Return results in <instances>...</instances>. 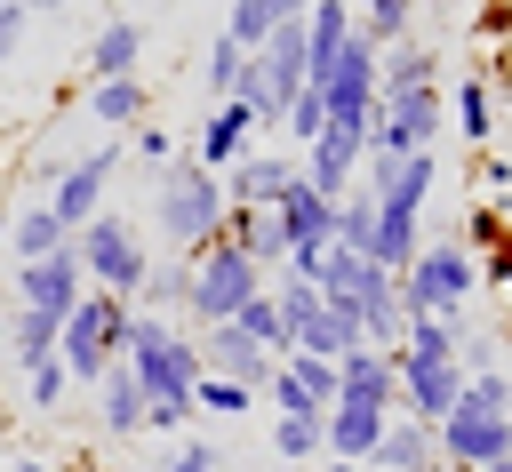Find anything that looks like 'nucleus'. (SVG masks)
Listing matches in <instances>:
<instances>
[{
  "label": "nucleus",
  "mask_w": 512,
  "mask_h": 472,
  "mask_svg": "<svg viewBox=\"0 0 512 472\" xmlns=\"http://www.w3.org/2000/svg\"><path fill=\"white\" fill-rule=\"evenodd\" d=\"M120 152H136V160H144V168H152V176H160V168H168V160H176V136H168V128H160V120H136V128H128V144H120Z\"/></svg>",
  "instance_id": "obj_45"
},
{
  "label": "nucleus",
  "mask_w": 512,
  "mask_h": 472,
  "mask_svg": "<svg viewBox=\"0 0 512 472\" xmlns=\"http://www.w3.org/2000/svg\"><path fill=\"white\" fill-rule=\"evenodd\" d=\"M24 32H32V16H24V8L8 0V8H0V64H8L16 48H24Z\"/></svg>",
  "instance_id": "obj_50"
},
{
  "label": "nucleus",
  "mask_w": 512,
  "mask_h": 472,
  "mask_svg": "<svg viewBox=\"0 0 512 472\" xmlns=\"http://www.w3.org/2000/svg\"><path fill=\"white\" fill-rule=\"evenodd\" d=\"M280 376H288V384H296L320 416L336 408V360H320V352H288V360H280Z\"/></svg>",
  "instance_id": "obj_39"
},
{
  "label": "nucleus",
  "mask_w": 512,
  "mask_h": 472,
  "mask_svg": "<svg viewBox=\"0 0 512 472\" xmlns=\"http://www.w3.org/2000/svg\"><path fill=\"white\" fill-rule=\"evenodd\" d=\"M352 312H360V344H368V352H400V336H408V304H400V280L368 288Z\"/></svg>",
  "instance_id": "obj_30"
},
{
  "label": "nucleus",
  "mask_w": 512,
  "mask_h": 472,
  "mask_svg": "<svg viewBox=\"0 0 512 472\" xmlns=\"http://www.w3.org/2000/svg\"><path fill=\"white\" fill-rule=\"evenodd\" d=\"M448 112H456V136H464L472 152H488V136H496V96H488V72H456V80H448Z\"/></svg>",
  "instance_id": "obj_29"
},
{
  "label": "nucleus",
  "mask_w": 512,
  "mask_h": 472,
  "mask_svg": "<svg viewBox=\"0 0 512 472\" xmlns=\"http://www.w3.org/2000/svg\"><path fill=\"white\" fill-rule=\"evenodd\" d=\"M384 408H360V400H336L328 416H320V440H328V464H368L376 456V440H384Z\"/></svg>",
  "instance_id": "obj_19"
},
{
  "label": "nucleus",
  "mask_w": 512,
  "mask_h": 472,
  "mask_svg": "<svg viewBox=\"0 0 512 472\" xmlns=\"http://www.w3.org/2000/svg\"><path fill=\"white\" fill-rule=\"evenodd\" d=\"M256 288H264V272H256L232 240H208V248H192V256H184V320H192V328L232 320Z\"/></svg>",
  "instance_id": "obj_4"
},
{
  "label": "nucleus",
  "mask_w": 512,
  "mask_h": 472,
  "mask_svg": "<svg viewBox=\"0 0 512 472\" xmlns=\"http://www.w3.org/2000/svg\"><path fill=\"white\" fill-rule=\"evenodd\" d=\"M440 128H448V80L440 88H400V96H376L368 152H432Z\"/></svg>",
  "instance_id": "obj_7"
},
{
  "label": "nucleus",
  "mask_w": 512,
  "mask_h": 472,
  "mask_svg": "<svg viewBox=\"0 0 512 472\" xmlns=\"http://www.w3.org/2000/svg\"><path fill=\"white\" fill-rule=\"evenodd\" d=\"M72 472H112V464H72Z\"/></svg>",
  "instance_id": "obj_58"
},
{
  "label": "nucleus",
  "mask_w": 512,
  "mask_h": 472,
  "mask_svg": "<svg viewBox=\"0 0 512 472\" xmlns=\"http://www.w3.org/2000/svg\"><path fill=\"white\" fill-rule=\"evenodd\" d=\"M272 456H280V464H328L320 416H272Z\"/></svg>",
  "instance_id": "obj_38"
},
{
  "label": "nucleus",
  "mask_w": 512,
  "mask_h": 472,
  "mask_svg": "<svg viewBox=\"0 0 512 472\" xmlns=\"http://www.w3.org/2000/svg\"><path fill=\"white\" fill-rule=\"evenodd\" d=\"M288 184H304V160H296V152H264V144H256L248 160L224 168V200H232V208H280Z\"/></svg>",
  "instance_id": "obj_14"
},
{
  "label": "nucleus",
  "mask_w": 512,
  "mask_h": 472,
  "mask_svg": "<svg viewBox=\"0 0 512 472\" xmlns=\"http://www.w3.org/2000/svg\"><path fill=\"white\" fill-rule=\"evenodd\" d=\"M464 400H472V408H496V416H512V368H488V376H464Z\"/></svg>",
  "instance_id": "obj_46"
},
{
  "label": "nucleus",
  "mask_w": 512,
  "mask_h": 472,
  "mask_svg": "<svg viewBox=\"0 0 512 472\" xmlns=\"http://www.w3.org/2000/svg\"><path fill=\"white\" fill-rule=\"evenodd\" d=\"M88 392H96V424H104V440H136V432H144V392H136V376H128L120 360H112Z\"/></svg>",
  "instance_id": "obj_24"
},
{
  "label": "nucleus",
  "mask_w": 512,
  "mask_h": 472,
  "mask_svg": "<svg viewBox=\"0 0 512 472\" xmlns=\"http://www.w3.org/2000/svg\"><path fill=\"white\" fill-rule=\"evenodd\" d=\"M472 32H480V40H512V0H488Z\"/></svg>",
  "instance_id": "obj_51"
},
{
  "label": "nucleus",
  "mask_w": 512,
  "mask_h": 472,
  "mask_svg": "<svg viewBox=\"0 0 512 472\" xmlns=\"http://www.w3.org/2000/svg\"><path fill=\"white\" fill-rule=\"evenodd\" d=\"M128 320H136V304H120V296H96V288H88V296L64 312V328H56V360H64V376H72V384H96V376L120 360Z\"/></svg>",
  "instance_id": "obj_5"
},
{
  "label": "nucleus",
  "mask_w": 512,
  "mask_h": 472,
  "mask_svg": "<svg viewBox=\"0 0 512 472\" xmlns=\"http://www.w3.org/2000/svg\"><path fill=\"white\" fill-rule=\"evenodd\" d=\"M360 184L376 192V216H424L440 184V152H360Z\"/></svg>",
  "instance_id": "obj_10"
},
{
  "label": "nucleus",
  "mask_w": 512,
  "mask_h": 472,
  "mask_svg": "<svg viewBox=\"0 0 512 472\" xmlns=\"http://www.w3.org/2000/svg\"><path fill=\"white\" fill-rule=\"evenodd\" d=\"M432 448H440V464H448V472H488L496 456H512V416L456 400V408L432 424Z\"/></svg>",
  "instance_id": "obj_9"
},
{
  "label": "nucleus",
  "mask_w": 512,
  "mask_h": 472,
  "mask_svg": "<svg viewBox=\"0 0 512 472\" xmlns=\"http://www.w3.org/2000/svg\"><path fill=\"white\" fill-rule=\"evenodd\" d=\"M64 400H72V376H64V360H40V368H24V408H40V416H64Z\"/></svg>",
  "instance_id": "obj_42"
},
{
  "label": "nucleus",
  "mask_w": 512,
  "mask_h": 472,
  "mask_svg": "<svg viewBox=\"0 0 512 472\" xmlns=\"http://www.w3.org/2000/svg\"><path fill=\"white\" fill-rule=\"evenodd\" d=\"M112 176H120V136H112V144H96V152H80V160H64V176L48 184V216H56L64 232H80L88 216H104V208H112V200H104V192H112Z\"/></svg>",
  "instance_id": "obj_11"
},
{
  "label": "nucleus",
  "mask_w": 512,
  "mask_h": 472,
  "mask_svg": "<svg viewBox=\"0 0 512 472\" xmlns=\"http://www.w3.org/2000/svg\"><path fill=\"white\" fill-rule=\"evenodd\" d=\"M440 48L424 40V32H408V40H392L384 56H376V96H400V88H440Z\"/></svg>",
  "instance_id": "obj_21"
},
{
  "label": "nucleus",
  "mask_w": 512,
  "mask_h": 472,
  "mask_svg": "<svg viewBox=\"0 0 512 472\" xmlns=\"http://www.w3.org/2000/svg\"><path fill=\"white\" fill-rule=\"evenodd\" d=\"M224 176H208L200 160H168L160 168V184H152V216H160V240L176 248V256H192V248H208L216 232H224Z\"/></svg>",
  "instance_id": "obj_2"
},
{
  "label": "nucleus",
  "mask_w": 512,
  "mask_h": 472,
  "mask_svg": "<svg viewBox=\"0 0 512 472\" xmlns=\"http://www.w3.org/2000/svg\"><path fill=\"white\" fill-rule=\"evenodd\" d=\"M216 240H232L264 280L288 264V232H280V216H272V208H224V232H216Z\"/></svg>",
  "instance_id": "obj_20"
},
{
  "label": "nucleus",
  "mask_w": 512,
  "mask_h": 472,
  "mask_svg": "<svg viewBox=\"0 0 512 472\" xmlns=\"http://www.w3.org/2000/svg\"><path fill=\"white\" fill-rule=\"evenodd\" d=\"M272 216H280V232H288V256H296V248H328V232H336V200L312 192V184H288V200H280Z\"/></svg>",
  "instance_id": "obj_23"
},
{
  "label": "nucleus",
  "mask_w": 512,
  "mask_h": 472,
  "mask_svg": "<svg viewBox=\"0 0 512 472\" xmlns=\"http://www.w3.org/2000/svg\"><path fill=\"white\" fill-rule=\"evenodd\" d=\"M304 8H312V0H304Z\"/></svg>",
  "instance_id": "obj_62"
},
{
  "label": "nucleus",
  "mask_w": 512,
  "mask_h": 472,
  "mask_svg": "<svg viewBox=\"0 0 512 472\" xmlns=\"http://www.w3.org/2000/svg\"><path fill=\"white\" fill-rule=\"evenodd\" d=\"M336 248H352V256H376V192L368 184H352L344 200H336V232H328Z\"/></svg>",
  "instance_id": "obj_35"
},
{
  "label": "nucleus",
  "mask_w": 512,
  "mask_h": 472,
  "mask_svg": "<svg viewBox=\"0 0 512 472\" xmlns=\"http://www.w3.org/2000/svg\"><path fill=\"white\" fill-rule=\"evenodd\" d=\"M248 152H256V120H248V104H232V96H224V104H208V112H200V136H192V152H184V160H200L208 176H224V168H232V160H248Z\"/></svg>",
  "instance_id": "obj_15"
},
{
  "label": "nucleus",
  "mask_w": 512,
  "mask_h": 472,
  "mask_svg": "<svg viewBox=\"0 0 512 472\" xmlns=\"http://www.w3.org/2000/svg\"><path fill=\"white\" fill-rule=\"evenodd\" d=\"M360 152H368V136H360V128H320L296 160H304V184H312V192L344 200V192L360 184Z\"/></svg>",
  "instance_id": "obj_16"
},
{
  "label": "nucleus",
  "mask_w": 512,
  "mask_h": 472,
  "mask_svg": "<svg viewBox=\"0 0 512 472\" xmlns=\"http://www.w3.org/2000/svg\"><path fill=\"white\" fill-rule=\"evenodd\" d=\"M280 472H320V464H280Z\"/></svg>",
  "instance_id": "obj_56"
},
{
  "label": "nucleus",
  "mask_w": 512,
  "mask_h": 472,
  "mask_svg": "<svg viewBox=\"0 0 512 472\" xmlns=\"http://www.w3.org/2000/svg\"><path fill=\"white\" fill-rule=\"evenodd\" d=\"M136 312H152V320H176V312H184V256L144 272V288H136Z\"/></svg>",
  "instance_id": "obj_40"
},
{
  "label": "nucleus",
  "mask_w": 512,
  "mask_h": 472,
  "mask_svg": "<svg viewBox=\"0 0 512 472\" xmlns=\"http://www.w3.org/2000/svg\"><path fill=\"white\" fill-rule=\"evenodd\" d=\"M160 472H224V456H216V440H200V432H184L176 448H168V464Z\"/></svg>",
  "instance_id": "obj_48"
},
{
  "label": "nucleus",
  "mask_w": 512,
  "mask_h": 472,
  "mask_svg": "<svg viewBox=\"0 0 512 472\" xmlns=\"http://www.w3.org/2000/svg\"><path fill=\"white\" fill-rule=\"evenodd\" d=\"M480 296V264L456 248V240H424L400 272V304L408 312H464Z\"/></svg>",
  "instance_id": "obj_6"
},
{
  "label": "nucleus",
  "mask_w": 512,
  "mask_h": 472,
  "mask_svg": "<svg viewBox=\"0 0 512 472\" xmlns=\"http://www.w3.org/2000/svg\"><path fill=\"white\" fill-rule=\"evenodd\" d=\"M232 328L256 344V352H272V360H288V328H280V304H272V288H256L240 312H232Z\"/></svg>",
  "instance_id": "obj_37"
},
{
  "label": "nucleus",
  "mask_w": 512,
  "mask_h": 472,
  "mask_svg": "<svg viewBox=\"0 0 512 472\" xmlns=\"http://www.w3.org/2000/svg\"><path fill=\"white\" fill-rule=\"evenodd\" d=\"M336 400H360V408L400 416V360L392 352H344L336 360Z\"/></svg>",
  "instance_id": "obj_18"
},
{
  "label": "nucleus",
  "mask_w": 512,
  "mask_h": 472,
  "mask_svg": "<svg viewBox=\"0 0 512 472\" xmlns=\"http://www.w3.org/2000/svg\"><path fill=\"white\" fill-rule=\"evenodd\" d=\"M472 176H480V200H496V208L512 200V152H496V144H488V152L472 160Z\"/></svg>",
  "instance_id": "obj_47"
},
{
  "label": "nucleus",
  "mask_w": 512,
  "mask_h": 472,
  "mask_svg": "<svg viewBox=\"0 0 512 472\" xmlns=\"http://www.w3.org/2000/svg\"><path fill=\"white\" fill-rule=\"evenodd\" d=\"M432 472H448V464H432Z\"/></svg>",
  "instance_id": "obj_61"
},
{
  "label": "nucleus",
  "mask_w": 512,
  "mask_h": 472,
  "mask_svg": "<svg viewBox=\"0 0 512 472\" xmlns=\"http://www.w3.org/2000/svg\"><path fill=\"white\" fill-rule=\"evenodd\" d=\"M0 248H8V208H0Z\"/></svg>",
  "instance_id": "obj_55"
},
{
  "label": "nucleus",
  "mask_w": 512,
  "mask_h": 472,
  "mask_svg": "<svg viewBox=\"0 0 512 472\" xmlns=\"http://www.w3.org/2000/svg\"><path fill=\"white\" fill-rule=\"evenodd\" d=\"M56 328L64 320H48V312H8V368L24 376V368H40V360H56Z\"/></svg>",
  "instance_id": "obj_33"
},
{
  "label": "nucleus",
  "mask_w": 512,
  "mask_h": 472,
  "mask_svg": "<svg viewBox=\"0 0 512 472\" xmlns=\"http://www.w3.org/2000/svg\"><path fill=\"white\" fill-rule=\"evenodd\" d=\"M288 352H320V360L368 352V344H360V312H352V304H328V296H320V312H312V320L296 328V344H288Z\"/></svg>",
  "instance_id": "obj_26"
},
{
  "label": "nucleus",
  "mask_w": 512,
  "mask_h": 472,
  "mask_svg": "<svg viewBox=\"0 0 512 472\" xmlns=\"http://www.w3.org/2000/svg\"><path fill=\"white\" fill-rule=\"evenodd\" d=\"M72 232L48 216V200H32V208H8V256L16 264H40V256H56Z\"/></svg>",
  "instance_id": "obj_31"
},
{
  "label": "nucleus",
  "mask_w": 512,
  "mask_h": 472,
  "mask_svg": "<svg viewBox=\"0 0 512 472\" xmlns=\"http://www.w3.org/2000/svg\"><path fill=\"white\" fill-rule=\"evenodd\" d=\"M192 344H200V376H232V384H248V392H264V376H272V352H256L232 320H216V328H192Z\"/></svg>",
  "instance_id": "obj_17"
},
{
  "label": "nucleus",
  "mask_w": 512,
  "mask_h": 472,
  "mask_svg": "<svg viewBox=\"0 0 512 472\" xmlns=\"http://www.w3.org/2000/svg\"><path fill=\"white\" fill-rule=\"evenodd\" d=\"M320 128H328V112H320V96H312V88H296V96H288V112H280V136H288V144L304 152V144H312Z\"/></svg>",
  "instance_id": "obj_44"
},
{
  "label": "nucleus",
  "mask_w": 512,
  "mask_h": 472,
  "mask_svg": "<svg viewBox=\"0 0 512 472\" xmlns=\"http://www.w3.org/2000/svg\"><path fill=\"white\" fill-rule=\"evenodd\" d=\"M312 96H320L328 128H360V136H368V120H376V48L352 32V40H344V56L312 80Z\"/></svg>",
  "instance_id": "obj_8"
},
{
  "label": "nucleus",
  "mask_w": 512,
  "mask_h": 472,
  "mask_svg": "<svg viewBox=\"0 0 512 472\" xmlns=\"http://www.w3.org/2000/svg\"><path fill=\"white\" fill-rule=\"evenodd\" d=\"M240 72H248V48L216 32V40L200 48V96H208V104H224V96L240 88Z\"/></svg>",
  "instance_id": "obj_36"
},
{
  "label": "nucleus",
  "mask_w": 512,
  "mask_h": 472,
  "mask_svg": "<svg viewBox=\"0 0 512 472\" xmlns=\"http://www.w3.org/2000/svg\"><path fill=\"white\" fill-rule=\"evenodd\" d=\"M320 472H368V464H320Z\"/></svg>",
  "instance_id": "obj_54"
},
{
  "label": "nucleus",
  "mask_w": 512,
  "mask_h": 472,
  "mask_svg": "<svg viewBox=\"0 0 512 472\" xmlns=\"http://www.w3.org/2000/svg\"><path fill=\"white\" fill-rule=\"evenodd\" d=\"M88 112H96L112 136H128L136 120H152V88H144L136 72H120V80H88Z\"/></svg>",
  "instance_id": "obj_28"
},
{
  "label": "nucleus",
  "mask_w": 512,
  "mask_h": 472,
  "mask_svg": "<svg viewBox=\"0 0 512 472\" xmlns=\"http://www.w3.org/2000/svg\"><path fill=\"white\" fill-rule=\"evenodd\" d=\"M416 8H448V0H416Z\"/></svg>",
  "instance_id": "obj_59"
},
{
  "label": "nucleus",
  "mask_w": 512,
  "mask_h": 472,
  "mask_svg": "<svg viewBox=\"0 0 512 472\" xmlns=\"http://www.w3.org/2000/svg\"><path fill=\"white\" fill-rule=\"evenodd\" d=\"M120 368L136 376L144 408H160V400L192 408V384H200V344H192V328L136 312V320H128V344H120ZM192 416H200V408H192Z\"/></svg>",
  "instance_id": "obj_1"
},
{
  "label": "nucleus",
  "mask_w": 512,
  "mask_h": 472,
  "mask_svg": "<svg viewBox=\"0 0 512 472\" xmlns=\"http://www.w3.org/2000/svg\"><path fill=\"white\" fill-rule=\"evenodd\" d=\"M144 64V24L136 16H104L96 32H88V80H120V72H136Z\"/></svg>",
  "instance_id": "obj_22"
},
{
  "label": "nucleus",
  "mask_w": 512,
  "mask_h": 472,
  "mask_svg": "<svg viewBox=\"0 0 512 472\" xmlns=\"http://www.w3.org/2000/svg\"><path fill=\"white\" fill-rule=\"evenodd\" d=\"M352 32L384 56L392 40H408V32H416V0H360V8H352Z\"/></svg>",
  "instance_id": "obj_34"
},
{
  "label": "nucleus",
  "mask_w": 512,
  "mask_h": 472,
  "mask_svg": "<svg viewBox=\"0 0 512 472\" xmlns=\"http://www.w3.org/2000/svg\"><path fill=\"white\" fill-rule=\"evenodd\" d=\"M392 360H400V416L440 424L464 400V360H416V352H392Z\"/></svg>",
  "instance_id": "obj_13"
},
{
  "label": "nucleus",
  "mask_w": 512,
  "mask_h": 472,
  "mask_svg": "<svg viewBox=\"0 0 512 472\" xmlns=\"http://www.w3.org/2000/svg\"><path fill=\"white\" fill-rule=\"evenodd\" d=\"M72 256H80V280H88L96 296H120V304H136V288H144V272H152V248H144V232H136L120 208L88 216V224L72 232Z\"/></svg>",
  "instance_id": "obj_3"
},
{
  "label": "nucleus",
  "mask_w": 512,
  "mask_h": 472,
  "mask_svg": "<svg viewBox=\"0 0 512 472\" xmlns=\"http://www.w3.org/2000/svg\"><path fill=\"white\" fill-rule=\"evenodd\" d=\"M488 472H512V456H496V464H488Z\"/></svg>",
  "instance_id": "obj_57"
},
{
  "label": "nucleus",
  "mask_w": 512,
  "mask_h": 472,
  "mask_svg": "<svg viewBox=\"0 0 512 472\" xmlns=\"http://www.w3.org/2000/svg\"><path fill=\"white\" fill-rule=\"evenodd\" d=\"M488 96H496V112L512 120V48H504V56L488 64Z\"/></svg>",
  "instance_id": "obj_52"
},
{
  "label": "nucleus",
  "mask_w": 512,
  "mask_h": 472,
  "mask_svg": "<svg viewBox=\"0 0 512 472\" xmlns=\"http://www.w3.org/2000/svg\"><path fill=\"white\" fill-rule=\"evenodd\" d=\"M192 408H200V416H248V408H264V400H256L248 384H232V376H200V384H192Z\"/></svg>",
  "instance_id": "obj_43"
},
{
  "label": "nucleus",
  "mask_w": 512,
  "mask_h": 472,
  "mask_svg": "<svg viewBox=\"0 0 512 472\" xmlns=\"http://www.w3.org/2000/svg\"><path fill=\"white\" fill-rule=\"evenodd\" d=\"M344 40H352V8L344 0H312L304 8V88L344 56Z\"/></svg>",
  "instance_id": "obj_25"
},
{
  "label": "nucleus",
  "mask_w": 512,
  "mask_h": 472,
  "mask_svg": "<svg viewBox=\"0 0 512 472\" xmlns=\"http://www.w3.org/2000/svg\"><path fill=\"white\" fill-rule=\"evenodd\" d=\"M432 464H440V448H432V424H416V416H392L368 456V472H432Z\"/></svg>",
  "instance_id": "obj_27"
},
{
  "label": "nucleus",
  "mask_w": 512,
  "mask_h": 472,
  "mask_svg": "<svg viewBox=\"0 0 512 472\" xmlns=\"http://www.w3.org/2000/svg\"><path fill=\"white\" fill-rule=\"evenodd\" d=\"M8 472H72V464H48V456H16Z\"/></svg>",
  "instance_id": "obj_53"
},
{
  "label": "nucleus",
  "mask_w": 512,
  "mask_h": 472,
  "mask_svg": "<svg viewBox=\"0 0 512 472\" xmlns=\"http://www.w3.org/2000/svg\"><path fill=\"white\" fill-rule=\"evenodd\" d=\"M288 16H304V0H232V8H224V40H240V48L256 56Z\"/></svg>",
  "instance_id": "obj_32"
},
{
  "label": "nucleus",
  "mask_w": 512,
  "mask_h": 472,
  "mask_svg": "<svg viewBox=\"0 0 512 472\" xmlns=\"http://www.w3.org/2000/svg\"><path fill=\"white\" fill-rule=\"evenodd\" d=\"M480 264V288H496V296H512V240H496L488 256H472Z\"/></svg>",
  "instance_id": "obj_49"
},
{
  "label": "nucleus",
  "mask_w": 512,
  "mask_h": 472,
  "mask_svg": "<svg viewBox=\"0 0 512 472\" xmlns=\"http://www.w3.org/2000/svg\"><path fill=\"white\" fill-rule=\"evenodd\" d=\"M8 296H16L24 312H48V320H64V312H72V304L88 296V280H80V256H72V240H64L56 256H40V264H16Z\"/></svg>",
  "instance_id": "obj_12"
},
{
  "label": "nucleus",
  "mask_w": 512,
  "mask_h": 472,
  "mask_svg": "<svg viewBox=\"0 0 512 472\" xmlns=\"http://www.w3.org/2000/svg\"><path fill=\"white\" fill-rule=\"evenodd\" d=\"M496 240H512V208H496V200H472V208H464V240H456V248H464V256H488Z\"/></svg>",
  "instance_id": "obj_41"
},
{
  "label": "nucleus",
  "mask_w": 512,
  "mask_h": 472,
  "mask_svg": "<svg viewBox=\"0 0 512 472\" xmlns=\"http://www.w3.org/2000/svg\"><path fill=\"white\" fill-rule=\"evenodd\" d=\"M344 8H360V0H344Z\"/></svg>",
  "instance_id": "obj_60"
}]
</instances>
